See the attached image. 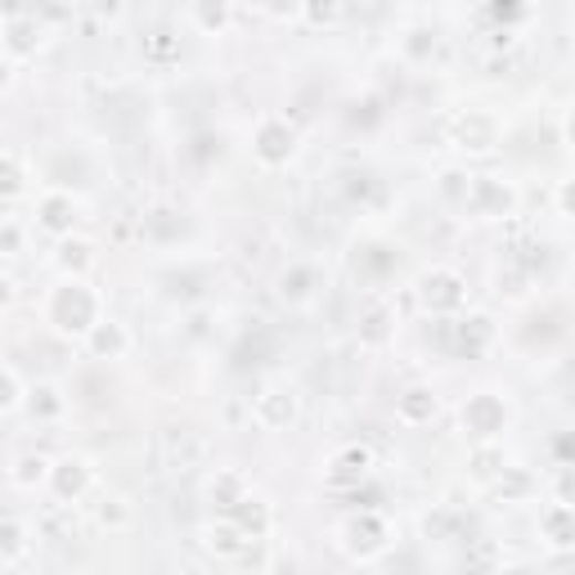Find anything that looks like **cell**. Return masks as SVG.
I'll use <instances>...</instances> for the list:
<instances>
[{"mask_svg": "<svg viewBox=\"0 0 575 575\" xmlns=\"http://www.w3.org/2000/svg\"><path fill=\"white\" fill-rule=\"evenodd\" d=\"M100 293L86 279H59V288H50L45 297V324L59 337H91V328L100 324Z\"/></svg>", "mask_w": 575, "mask_h": 575, "instance_id": "6da1fadb", "label": "cell"}, {"mask_svg": "<svg viewBox=\"0 0 575 575\" xmlns=\"http://www.w3.org/2000/svg\"><path fill=\"white\" fill-rule=\"evenodd\" d=\"M252 154L261 167H283L297 154V130L288 126V117H261L252 135Z\"/></svg>", "mask_w": 575, "mask_h": 575, "instance_id": "7a4b0ae2", "label": "cell"}, {"mask_svg": "<svg viewBox=\"0 0 575 575\" xmlns=\"http://www.w3.org/2000/svg\"><path fill=\"white\" fill-rule=\"evenodd\" d=\"M418 297H422V306H427L431 315H454V311H463V302H468V283H463V274H454V270L441 265V270L422 274Z\"/></svg>", "mask_w": 575, "mask_h": 575, "instance_id": "3957f363", "label": "cell"}, {"mask_svg": "<svg viewBox=\"0 0 575 575\" xmlns=\"http://www.w3.org/2000/svg\"><path fill=\"white\" fill-rule=\"evenodd\" d=\"M41 45H45V28L36 14H6V23H0V54L10 63L36 54Z\"/></svg>", "mask_w": 575, "mask_h": 575, "instance_id": "277c9868", "label": "cell"}, {"mask_svg": "<svg viewBox=\"0 0 575 575\" xmlns=\"http://www.w3.org/2000/svg\"><path fill=\"white\" fill-rule=\"evenodd\" d=\"M342 535H346V548H351V557H378V553H387V522L378 518V513H355L346 526H342Z\"/></svg>", "mask_w": 575, "mask_h": 575, "instance_id": "5b68a950", "label": "cell"}, {"mask_svg": "<svg viewBox=\"0 0 575 575\" xmlns=\"http://www.w3.org/2000/svg\"><path fill=\"white\" fill-rule=\"evenodd\" d=\"M36 226L54 239H67L72 226H77V198L72 189H45L41 194V207H36Z\"/></svg>", "mask_w": 575, "mask_h": 575, "instance_id": "8992f818", "label": "cell"}, {"mask_svg": "<svg viewBox=\"0 0 575 575\" xmlns=\"http://www.w3.org/2000/svg\"><path fill=\"white\" fill-rule=\"evenodd\" d=\"M503 422H509V409H503V400L490 396V391H481V396H472L463 405V427L472 431L477 441H494L503 431Z\"/></svg>", "mask_w": 575, "mask_h": 575, "instance_id": "52a82bcc", "label": "cell"}, {"mask_svg": "<svg viewBox=\"0 0 575 575\" xmlns=\"http://www.w3.org/2000/svg\"><path fill=\"white\" fill-rule=\"evenodd\" d=\"M320 288H324V274H320V265H311V261H293V265L279 274V297H283L288 306H311V302L320 297Z\"/></svg>", "mask_w": 575, "mask_h": 575, "instance_id": "ba28073f", "label": "cell"}, {"mask_svg": "<svg viewBox=\"0 0 575 575\" xmlns=\"http://www.w3.org/2000/svg\"><path fill=\"white\" fill-rule=\"evenodd\" d=\"M293 418H297V396L288 391V387H265L252 400V422L265 427V431H283Z\"/></svg>", "mask_w": 575, "mask_h": 575, "instance_id": "9c48e42d", "label": "cell"}, {"mask_svg": "<svg viewBox=\"0 0 575 575\" xmlns=\"http://www.w3.org/2000/svg\"><path fill=\"white\" fill-rule=\"evenodd\" d=\"M463 207L477 211V216H503V211L513 207V189L503 185V180H494V176H472Z\"/></svg>", "mask_w": 575, "mask_h": 575, "instance_id": "30bf717a", "label": "cell"}, {"mask_svg": "<svg viewBox=\"0 0 575 575\" xmlns=\"http://www.w3.org/2000/svg\"><path fill=\"white\" fill-rule=\"evenodd\" d=\"M454 139H459V149H468V154H490L499 144V122L490 113H463L454 122Z\"/></svg>", "mask_w": 575, "mask_h": 575, "instance_id": "8fae6325", "label": "cell"}, {"mask_svg": "<svg viewBox=\"0 0 575 575\" xmlns=\"http://www.w3.org/2000/svg\"><path fill=\"white\" fill-rule=\"evenodd\" d=\"M45 485L54 490V499L77 503V499L91 490V468H86L82 459H59V463H50V481H45Z\"/></svg>", "mask_w": 575, "mask_h": 575, "instance_id": "7c38bea8", "label": "cell"}, {"mask_svg": "<svg viewBox=\"0 0 575 575\" xmlns=\"http://www.w3.org/2000/svg\"><path fill=\"white\" fill-rule=\"evenodd\" d=\"M202 544H207L216 557H248V548H252V540H248L230 518L207 522V526H202Z\"/></svg>", "mask_w": 575, "mask_h": 575, "instance_id": "4fadbf2b", "label": "cell"}, {"mask_svg": "<svg viewBox=\"0 0 575 575\" xmlns=\"http://www.w3.org/2000/svg\"><path fill=\"white\" fill-rule=\"evenodd\" d=\"M139 234L149 239L154 248H171V243H180V234H185V216H180L176 207H154L149 216H144Z\"/></svg>", "mask_w": 575, "mask_h": 575, "instance_id": "5bb4252c", "label": "cell"}, {"mask_svg": "<svg viewBox=\"0 0 575 575\" xmlns=\"http://www.w3.org/2000/svg\"><path fill=\"white\" fill-rule=\"evenodd\" d=\"M446 328L454 333V346H459V355H477V351H485V346L494 342V324H490L485 315H468V320H446Z\"/></svg>", "mask_w": 575, "mask_h": 575, "instance_id": "9a60e30c", "label": "cell"}, {"mask_svg": "<svg viewBox=\"0 0 575 575\" xmlns=\"http://www.w3.org/2000/svg\"><path fill=\"white\" fill-rule=\"evenodd\" d=\"M207 499L216 503V518L230 513L234 503L248 499V481H243V472H234V468H216V477H211V485H207Z\"/></svg>", "mask_w": 575, "mask_h": 575, "instance_id": "2e32d148", "label": "cell"}, {"mask_svg": "<svg viewBox=\"0 0 575 575\" xmlns=\"http://www.w3.org/2000/svg\"><path fill=\"white\" fill-rule=\"evenodd\" d=\"M86 346H91L95 359H122V355L130 351V333H126L117 320H100V324L91 328Z\"/></svg>", "mask_w": 575, "mask_h": 575, "instance_id": "e0dca14e", "label": "cell"}, {"mask_svg": "<svg viewBox=\"0 0 575 575\" xmlns=\"http://www.w3.org/2000/svg\"><path fill=\"white\" fill-rule=\"evenodd\" d=\"M54 265L63 270V279H86V270L95 265V248L86 239H59V252H54Z\"/></svg>", "mask_w": 575, "mask_h": 575, "instance_id": "ac0fdd59", "label": "cell"}, {"mask_svg": "<svg viewBox=\"0 0 575 575\" xmlns=\"http://www.w3.org/2000/svg\"><path fill=\"white\" fill-rule=\"evenodd\" d=\"M369 468H374V454H369L365 446H342V450L333 454V463H328L333 481H355V485L369 477Z\"/></svg>", "mask_w": 575, "mask_h": 575, "instance_id": "d6986e66", "label": "cell"}, {"mask_svg": "<svg viewBox=\"0 0 575 575\" xmlns=\"http://www.w3.org/2000/svg\"><path fill=\"white\" fill-rule=\"evenodd\" d=\"M396 418H400L405 427H422V422H431V418H437V396H431L427 387H409V391L396 400Z\"/></svg>", "mask_w": 575, "mask_h": 575, "instance_id": "ffe728a7", "label": "cell"}, {"mask_svg": "<svg viewBox=\"0 0 575 575\" xmlns=\"http://www.w3.org/2000/svg\"><path fill=\"white\" fill-rule=\"evenodd\" d=\"M28 548H32V531H28L23 522H14V518L0 522V566H14V562H23V557H28Z\"/></svg>", "mask_w": 575, "mask_h": 575, "instance_id": "44dd1931", "label": "cell"}, {"mask_svg": "<svg viewBox=\"0 0 575 575\" xmlns=\"http://www.w3.org/2000/svg\"><path fill=\"white\" fill-rule=\"evenodd\" d=\"M270 355H274V337L265 333V324H257V342H252V333H243V342L234 346V369H257Z\"/></svg>", "mask_w": 575, "mask_h": 575, "instance_id": "7402d4cb", "label": "cell"}, {"mask_svg": "<svg viewBox=\"0 0 575 575\" xmlns=\"http://www.w3.org/2000/svg\"><path fill=\"white\" fill-rule=\"evenodd\" d=\"M10 481H14L19 490L45 485V481H50V459H45V454H19V459L10 463Z\"/></svg>", "mask_w": 575, "mask_h": 575, "instance_id": "603a6c76", "label": "cell"}, {"mask_svg": "<svg viewBox=\"0 0 575 575\" xmlns=\"http://www.w3.org/2000/svg\"><path fill=\"white\" fill-rule=\"evenodd\" d=\"M28 189V167L19 154L0 149V198H19Z\"/></svg>", "mask_w": 575, "mask_h": 575, "instance_id": "cb8c5ba5", "label": "cell"}, {"mask_svg": "<svg viewBox=\"0 0 575 575\" xmlns=\"http://www.w3.org/2000/svg\"><path fill=\"white\" fill-rule=\"evenodd\" d=\"M23 405H28V414H32V418H45V422H50V418H59V414L67 409V400H63V396H59V387H50V383H41L36 391H28V396H23Z\"/></svg>", "mask_w": 575, "mask_h": 575, "instance_id": "d4e9b609", "label": "cell"}, {"mask_svg": "<svg viewBox=\"0 0 575 575\" xmlns=\"http://www.w3.org/2000/svg\"><path fill=\"white\" fill-rule=\"evenodd\" d=\"M544 531H548V544L557 548V553H566L571 548V509L566 503H553V509L544 513V522H540Z\"/></svg>", "mask_w": 575, "mask_h": 575, "instance_id": "484cf974", "label": "cell"}, {"mask_svg": "<svg viewBox=\"0 0 575 575\" xmlns=\"http://www.w3.org/2000/svg\"><path fill=\"white\" fill-rule=\"evenodd\" d=\"M400 50H405L409 63H427L431 50H437V32H431V28H409L405 41H400Z\"/></svg>", "mask_w": 575, "mask_h": 575, "instance_id": "4316f807", "label": "cell"}, {"mask_svg": "<svg viewBox=\"0 0 575 575\" xmlns=\"http://www.w3.org/2000/svg\"><path fill=\"white\" fill-rule=\"evenodd\" d=\"M185 19H189V23H198L202 32H221V28L234 19V10H230V6H189V10H185Z\"/></svg>", "mask_w": 575, "mask_h": 575, "instance_id": "83f0119b", "label": "cell"}, {"mask_svg": "<svg viewBox=\"0 0 575 575\" xmlns=\"http://www.w3.org/2000/svg\"><path fill=\"white\" fill-rule=\"evenodd\" d=\"M95 518H100V526L122 531V526H130V503H126L122 494H104V499H100V509H95Z\"/></svg>", "mask_w": 575, "mask_h": 575, "instance_id": "f1b7e54d", "label": "cell"}, {"mask_svg": "<svg viewBox=\"0 0 575 575\" xmlns=\"http://www.w3.org/2000/svg\"><path fill=\"white\" fill-rule=\"evenodd\" d=\"M23 383H19V374L14 369H0V414H14L19 405H23Z\"/></svg>", "mask_w": 575, "mask_h": 575, "instance_id": "f546056e", "label": "cell"}, {"mask_svg": "<svg viewBox=\"0 0 575 575\" xmlns=\"http://www.w3.org/2000/svg\"><path fill=\"white\" fill-rule=\"evenodd\" d=\"M0 252H6V257L23 252V226L19 221H0Z\"/></svg>", "mask_w": 575, "mask_h": 575, "instance_id": "4dcf8cb0", "label": "cell"}, {"mask_svg": "<svg viewBox=\"0 0 575 575\" xmlns=\"http://www.w3.org/2000/svg\"><path fill=\"white\" fill-rule=\"evenodd\" d=\"M387 320H391L387 311H369V320H365V324H369V328H365V337H369V342H378V337H383V324H387Z\"/></svg>", "mask_w": 575, "mask_h": 575, "instance_id": "1f68e13d", "label": "cell"}, {"mask_svg": "<svg viewBox=\"0 0 575 575\" xmlns=\"http://www.w3.org/2000/svg\"><path fill=\"white\" fill-rule=\"evenodd\" d=\"M14 297H19L14 279H10V274H0V311H6V306H14Z\"/></svg>", "mask_w": 575, "mask_h": 575, "instance_id": "d6a6232c", "label": "cell"}, {"mask_svg": "<svg viewBox=\"0 0 575 575\" xmlns=\"http://www.w3.org/2000/svg\"><path fill=\"white\" fill-rule=\"evenodd\" d=\"M10 72H14V63H10L6 54H0V91H6V86H10Z\"/></svg>", "mask_w": 575, "mask_h": 575, "instance_id": "836d02e7", "label": "cell"}, {"mask_svg": "<svg viewBox=\"0 0 575 575\" xmlns=\"http://www.w3.org/2000/svg\"><path fill=\"white\" fill-rule=\"evenodd\" d=\"M503 575H531V571H526V566H513V571H503Z\"/></svg>", "mask_w": 575, "mask_h": 575, "instance_id": "e575fe53", "label": "cell"}]
</instances>
